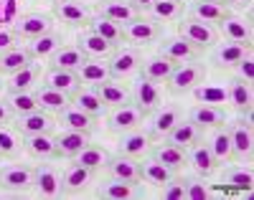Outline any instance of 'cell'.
<instances>
[{"mask_svg": "<svg viewBox=\"0 0 254 200\" xmlns=\"http://www.w3.org/2000/svg\"><path fill=\"white\" fill-rule=\"evenodd\" d=\"M44 86L56 89V92H64L66 97H71L76 89H81V79H79L76 71H66V69H56V66H51V69L44 74Z\"/></svg>", "mask_w": 254, "mask_h": 200, "instance_id": "4316f807", "label": "cell"}, {"mask_svg": "<svg viewBox=\"0 0 254 200\" xmlns=\"http://www.w3.org/2000/svg\"><path fill=\"white\" fill-rule=\"evenodd\" d=\"M198 140H203V129L196 124V122H190V119H181L171 132H168V137L165 142H171L181 150H188L190 145H196Z\"/></svg>", "mask_w": 254, "mask_h": 200, "instance_id": "83f0119b", "label": "cell"}, {"mask_svg": "<svg viewBox=\"0 0 254 200\" xmlns=\"http://www.w3.org/2000/svg\"><path fill=\"white\" fill-rule=\"evenodd\" d=\"M94 92H97V97L102 99V104L107 109H117V106H125V104H132L130 89H127L125 84H120V81H115V79H107V81L97 84Z\"/></svg>", "mask_w": 254, "mask_h": 200, "instance_id": "ffe728a7", "label": "cell"}, {"mask_svg": "<svg viewBox=\"0 0 254 200\" xmlns=\"http://www.w3.org/2000/svg\"><path fill=\"white\" fill-rule=\"evenodd\" d=\"M107 172L110 177H120V180H140V162L135 157H127V154H115V157L107 160Z\"/></svg>", "mask_w": 254, "mask_h": 200, "instance_id": "1f68e13d", "label": "cell"}, {"mask_svg": "<svg viewBox=\"0 0 254 200\" xmlns=\"http://www.w3.org/2000/svg\"><path fill=\"white\" fill-rule=\"evenodd\" d=\"M226 99L229 104L237 109L239 114H249L252 112V104H254V92H252V84L234 76L226 86Z\"/></svg>", "mask_w": 254, "mask_h": 200, "instance_id": "603a6c76", "label": "cell"}, {"mask_svg": "<svg viewBox=\"0 0 254 200\" xmlns=\"http://www.w3.org/2000/svg\"><path fill=\"white\" fill-rule=\"evenodd\" d=\"M76 46L81 49V53L87 58H97V61H107L117 46H112L110 41H104L102 36H97L94 31H84L76 38Z\"/></svg>", "mask_w": 254, "mask_h": 200, "instance_id": "44dd1931", "label": "cell"}, {"mask_svg": "<svg viewBox=\"0 0 254 200\" xmlns=\"http://www.w3.org/2000/svg\"><path fill=\"white\" fill-rule=\"evenodd\" d=\"M0 188L8 193H26L33 188V167L3 165L0 167Z\"/></svg>", "mask_w": 254, "mask_h": 200, "instance_id": "9a60e30c", "label": "cell"}, {"mask_svg": "<svg viewBox=\"0 0 254 200\" xmlns=\"http://www.w3.org/2000/svg\"><path fill=\"white\" fill-rule=\"evenodd\" d=\"M89 31H94L104 41H110L112 46H120V43H122V23H115V20H107L102 15H94L89 20Z\"/></svg>", "mask_w": 254, "mask_h": 200, "instance_id": "7dc6e473", "label": "cell"}, {"mask_svg": "<svg viewBox=\"0 0 254 200\" xmlns=\"http://www.w3.org/2000/svg\"><path fill=\"white\" fill-rule=\"evenodd\" d=\"M190 92H193V99H196L198 104L221 106L224 101H229V99H226V89H224V86H203V84H198L196 89H190Z\"/></svg>", "mask_w": 254, "mask_h": 200, "instance_id": "f907efd6", "label": "cell"}, {"mask_svg": "<svg viewBox=\"0 0 254 200\" xmlns=\"http://www.w3.org/2000/svg\"><path fill=\"white\" fill-rule=\"evenodd\" d=\"M173 175H176L173 170H168L165 165H160L155 160H142L140 162V180L147 183V185H165Z\"/></svg>", "mask_w": 254, "mask_h": 200, "instance_id": "7bdbcfd3", "label": "cell"}, {"mask_svg": "<svg viewBox=\"0 0 254 200\" xmlns=\"http://www.w3.org/2000/svg\"><path fill=\"white\" fill-rule=\"evenodd\" d=\"M13 119V112H10V106L5 101H0V124H8Z\"/></svg>", "mask_w": 254, "mask_h": 200, "instance_id": "9f6ffc18", "label": "cell"}, {"mask_svg": "<svg viewBox=\"0 0 254 200\" xmlns=\"http://www.w3.org/2000/svg\"><path fill=\"white\" fill-rule=\"evenodd\" d=\"M252 49V43H237V41H226V43H216L214 51H211V63H216L219 69H229V66H237L244 53Z\"/></svg>", "mask_w": 254, "mask_h": 200, "instance_id": "7402d4cb", "label": "cell"}, {"mask_svg": "<svg viewBox=\"0 0 254 200\" xmlns=\"http://www.w3.org/2000/svg\"><path fill=\"white\" fill-rule=\"evenodd\" d=\"M59 145V157H76V154L89 145V132H74V129H64L56 137Z\"/></svg>", "mask_w": 254, "mask_h": 200, "instance_id": "f1b7e54d", "label": "cell"}, {"mask_svg": "<svg viewBox=\"0 0 254 200\" xmlns=\"http://www.w3.org/2000/svg\"><path fill=\"white\" fill-rule=\"evenodd\" d=\"M229 140H231V152L234 160H252L254 154V135H252V112L249 114H239L237 122H231L229 127Z\"/></svg>", "mask_w": 254, "mask_h": 200, "instance_id": "277c9868", "label": "cell"}, {"mask_svg": "<svg viewBox=\"0 0 254 200\" xmlns=\"http://www.w3.org/2000/svg\"><path fill=\"white\" fill-rule=\"evenodd\" d=\"M145 122V117L140 114V109L135 104H125V106H117L107 114V129L110 132H130V129H137L140 124Z\"/></svg>", "mask_w": 254, "mask_h": 200, "instance_id": "2e32d148", "label": "cell"}, {"mask_svg": "<svg viewBox=\"0 0 254 200\" xmlns=\"http://www.w3.org/2000/svg\"><path fill=\"white\" fill-rule=\"evenodd\" d=\"M5 104L10 106V112H13L15 117H18V114H28V112H33V109H38L36 92H8Z\"/></svg>", "mask_w": 254, "mask_h": 200, "instance_id": "681fc988", "label": "cell"}, {"mask_svg": "<svg viewBox=\"0 0 254 200\" xmlns=\"http://www.w3.org/2000/svg\"><path fill=\"white\" fill-rule=\"evenodd\" d=\"M160 188H163V193H160V195H163L165 200H183V198H186L183 177H176V175H173L171 180H168L165 185H160Z\"/></svg>", "mask_w": 254, "mask_h": 200, "instance_id": "f5cc1de1", "label": "cell"}, {"mask_svg": "<svg viewBox=\"0 0 254 200\" xmlns=\"http://www.w3.org/2000/svg\"><path fill=\"white\" fill-rule=\"evenodd\" d=\"M186 165H190L196 170V175H201V177L214 175L216 167H219V162L214 160V154H211V150L203 140H198L196 145H190L186 150Z\"/></svg>", "mask_w": 254, "mask_h": 200, "instance_id": "e0dca14e", "label": "cell"}, {"mask_svg": "<svg viewBox=\"0 0 254 200\" xmlns=\"http://www.w3.org/2000/svg\"><path fill=\"white\" fill-rule=\"evenodd\" d=\"M18 41H20V38H18V33H15L13 28H0V53L15 49Z\"/></svg>", "mask_w": 254, "mask_h": 200, "instance_id": "11a10c76", "label": "cell"}, {"mask_svg": "<svg viewBox=\"0 0 254 200\" xmlns=\"http://www.w3.org/2000/svg\"><path fill=\"white\" fill-rule=\"evenodd\" d=\"M226 3L237 5V8H249V5H252V0H226Z\"/></svg>", "mask_w": 254, "mask_h": 200, "instance_id": "680465c9", "label": "cell"}, {"mask_svg": "<svg viewBox=\"0 0 254 200\" xmlns=\"http://www.w3.org/2000/svg\"><path fill=\"white\" fill-rule=\"evenodd\" d=\"M206 3H226V0H206ZM229 5V3H226Z\"/></svg>", "mask_w": 254, "mask_h": 200, "instance_id": "91938a15", "label": "cell"}, {"mask_svg": "<svg viewBox=\"0 0 254 200\" xmlns=\"http://www.w3.org/2000/svg\"><path fill=\"white\" fill-rule=\"evenodd\" d=\"M178 36L186 38L188 43H193V46H198V49H211L219 43V31L211 23H203V20H198L193 15L178 18Z\"/></svg>", "mask_w": 254, "mask_h": 200, "instance_id": "3957f363", "label": "cell"}, {"mask_svg": "<svg viewBox=\"0 0 254 200\" xmlns=\"http://www.w3.org/2000/svg\"><path fill=\"white\" fill-rule=\"evenodd\" d=\"M163 38V23L153 18H132L122 23V41L125 43H132V46H147V43H155Z\"/></svg>", "mask_w": 254, "mask_h": 200, "instance_id": "7a4b0ae2", "label": "cell"}, {"mask_svg": "<svg viewBox=\"0 0 254 200\" xmlns=\"http://www.w3.org/2000/svg\"><path fill=\"white\" fill-rule=\"evenodd\" d=\"M190 122H196L201 129L206 127H224L226 124V112L221 106H211V104H196L193 109H190V114H188Z\"/></svg>", "mask_w": 254, "mask_h": 200, "instance_id": "d6a6232c", "label": "cell"}, {"mask_svg": "<svg viewBox=\"0 0 254 200\" xmlns=\"http://www.w3.org/2000/svg\"><path fill=\"white\" fill-rule=\"evenodd\" d=\"M28 63H33L28 49L15 46V49H10L5 53H0V76H10V74H15L20 69H26Z\"/></svg>", "mask_w": 254, "mask_h": 200, "instance_id": "ab89813d", "label": "cell"}, {"mask_svg": "<svg viewBox=\"0 0 254 200\" xmlns=\"http://www.w3.org/2000/svg\"><path fill=\"white\" fill-rule=\"evenodd\" d=\"M69 104L76 106L79 112H84V114H92L94 119L107 112V106L102 104V99L97 97L94 89H76V92L69 97Z\"/></svg>", "mask_w": 254, "mask_h": 200, "instance_id": "f546056e", "label": "cell"}, {"mask_svg": "<svg viewBox=\"0 0 254 200\" xmlns=\"http://www.w3.org/2000/svg\"><path fill=\"white\" fill-rule=\"evenodd\" d=\"M13 129H18L20 135H54L56 129V119L54 114L44 112V109H33L28 114H18L13 122Z\"/></svg>", "mask_w": 254, "mask_h": 200, "instance_id": "30bf717a", "label": "cell"}, {"mask_svg": "<svg viewBox=\"0 0 254 200\" xmlns=\"http://www.w3.org/2000/svg\"><path fill=\"white\" fill-rule=\"evenodd\" d=\"M76 74H79L81 84H92V86H97V84H102V81L112 79L110 66L104 63V61H97V58H87V61H84L79 69H76Z\"/></svg>", "mask_w": 254, "mask_h": 200, "instance_id": "60d3db41", "label": "cell"}, {"mask_svg": "<svg viewBox=\"0 0 254 200\" xmlns=\"http://www.w3.org/2000/svg\"><path fill=\"white\" fill-rule=\"evenodd\" d=\"M107 160H110V152L104 150V147H99V145H92V142L74 157V162L89 167L92 172H97L99 167H104V165H107Z\"/></svg>", "mask_w": 254, "mask_h": 200, "instance_id": "bcb514c9", "label": "cell"}, {"mask_svg": "<svg viewBox=\"0 0 254 200\" xmlns=\"http://www.w3.org/2000/svg\"><path fill=\"white\" fill-rule=\"evenodd\" d=\"M84 61H87V56L81 53L79 46H61L51 56V66H56V69H66V71H76Z\"/></svg>", "mask_w": 254, "mask_h": 200, "instance_id": "ee69618b", "label": "cell"}, {"mask_svg": "<svg viewBox=\"0 0 254 200\" xmlns=\"http://www.w3.org/2000/svg\"><path fill=\"white\" fill-rule=\"evenodd\" d=\"M183 119V109L178 104H160L155 112L150 114V124H147V135H150L153 142H160L168 137L178 122Z\"/></svg>", "mask_w": 254, "mask_h": 200, "instance_id": "8992f818", "label": "cell"}, {"mask_svg": "<svg viewBox=\"0 0 254 200\" xmlns=\"http://www.w3.org/2000/svg\"><path fill=\"white\" fill-rule=\"evenodd\" d=\"M188 15H193L198 20H203V23H221V20H226L231 15V8L226 3H206V0H193L190 5H186Z\"/></svg>", "mask_w": 254, "mask_h": 200, "instance_id": "d4e9b609", "label": "cell"}, {"mask_svg": "<svg viewBox=\"0 0 254 200\" xmlns=\"http://www.w3.org/2000/svg\"><path fill=\"white\" fill-rule=\"evenodd\" d=\"M206 74H208V69H206V63H201V61L178 63L173 69V74L168 76V81H165L168 84V94H171V97L188 94L190 89H196L198 84L206 81Z\"/></svg>", "mask_w": 254, "mask_h": 200, "instance_id": "6da1fadb", "label": "cell"}, {"mask_svg": "<svg viewBox=\"0 0 254 200\" xmlns=\"http://www.w3.org/2000/svg\"><path fill=\"white\" fill-rule=\"evenodd\" d=\"M56 124H61L64 129H74V132H89L92 135V129H94V124H97V119L92 117V114H84V112H79L76 106H66L64 112L59 114V122Z\"/></svg>", "mask_w": 254, "mask_h": 200, "instance_id": "d590c367", "label": "cell"}, {"mask_svg": "<svg viewBox=\"0 0 254 200\" xmlns=\"http://www.w3.org/2000/svg\"><path fill=\"white\" fill-rule=\"evenodd\" d=\"M201 53H203V49L193 46V43H188L181 36L160 38V43H158V56L173 61L176 66L178 63H188V61H201Z\"/></svg>", "mask_w": 254, "mask_h": 200, "instance_id": "5b68a950", "label": "cell"}, {"mask_svg": "<svg viewBox=\"0 0 254 200\" xmlns=\"http://www.w3.org/2000/svg\"><path fill=\"white\" fill-rule=\"evenodd\" d=\"M23 152L31 154L33 160L49 162V160H56L59 157V145H56V137L54 135H26Z\"/></svg>", "mask_w": 254, "mask_h": 200, "instance_id": "d6986e66", "label": "cell"}, {"mask_svg": "<svg viewBox=\"0 0 254 200\" xmlns=\"http://www.w3.org/2000/svg\"><path fill=\"white\" fill-rule=\"evenodd\" d=\"M23 152V140H20V132L10 129L8 124H0V157L13 160Z\"/></svg>", "mask_w": 254, "mask_h": 200, "instance_id": "f6af8a7d", "label": "cell"}, {"mask_svg": "<svg viewBox=\"0 0 254 200\" xmlns=\"http://www.w3.org/2000/svg\"><path fill=\"white\" fill-rule=\"evenodd\" d=\"M147 152H150V160L165 165L168 170H173V172H178V170L186 167V150H181V147H176L171 142L150 145V150H147Z\"/></svg>", "mask_w": 254, "mask_h": 200, "instance_id": "484cf974", "label": "cell"}, {"mask_svg": "<svg viewBox=\"0 0 254 200\" xmlns=\"http://www.w3.org/2000/svg\"><path fill=\"white\" fill-rule=\"evenodd\" d=\"M36 99H38V109H44L49 114H61L64 109L69 106V97L64 92H56V89H49L41 84L36 89Z\"/></svg>", "mask_w": 254, "mask_h": 200, "instance_id": "e575fe53", "label": "cell"}, {"mask_svg": "<svg viewBox=\"0 0 254 200\" xmlns=\"http://www.w3.org/2000/svg\"><path fill=\"white\" fill-rule=\"evenodd\" d=\"M130 94H132V104L140 109V114L142 117H150L155 109L163 104V92H160V86L153 84V81H147V79H137L135 86L130 89Z\"/></svg>", "mask_w": 254, "mask_h": 200, "instance_id": "9c48e42d", "label": "cell"}, {"mask_svg": "<svg viewBox=\"0 0 254 200\" xmlns=\"http://www.w3.org/2000/svg\"><path fill=\"white\" fill-rule=\"evenodd\" d=\"M94 198H104V200H140V198H145V190H142L140 180L132 183V180L110 177V180H104L102 185H97Z\"/></svg>", "mask_w": 254, "mask_h": 200, "instance_id": "ba28073f", "label": "cell"}, {"mask_svg": "<svg viewBox=\"0 0 254 200\" xmlns=\"http://www.w3.org/2000/svg\"><path fill=\"white\" fill-rule=\"evenodd\" d=\"M33 188L38 190L41 198H61L64 185H61V172L56 165H38L33 167Z\"/></svg>", "mask_w": 254, "mask_h": 200, "instance_id": "5bb4252c", "label": "cell"}, {"mask_svg": "<svg viewBox=\"0 0 254 200\" xmlns=\"http://www.w3.org/2000/svg\"><path fill=\"white\" fill-rule=\"evenodd\" d=\"M38 81H41V66L38 63H28L26 69L10 74L5 86H8V92H31Z\"/></svg>", "mask_w": 254, "mask_h": 200, "instance_id": "f35d334b", "label": "cell"}, {"mask_svg": "<svg viewBox=\"0 0 254 200\" xmlns=\"http://www.w3.org/2000/svg\"><path fill=\"white\" fill-rule=\"evenodd\" d=\"M206 145H208L211 154H214V160L219 165L234 160V152H231V140H229V129L226 127H214V132H211V137L206 140Z\"/></svg>", "mask_w": 254, "mask_h": 200, "instance_id": "836d02e7", "label": "cell"}, {"mask_svg": "<svg viewBox=\"0 0 254 200\" xmlns=\"http://www.w3.org/2000/svg\"><path fill=\"white\" fill-rule=\"evenodd\" d=\"M221 33L229 38V41H237V43H252V20H244V18H237L231 13L226 20L219 23Z\"/></svg>", "mask_w": 254, "mask_h": 200, "instance_id": "8d00e7d4", "label": "cell"}, {"mask_svg": "<svg viewBox=\"0 0 254 200\" xmlns=\"http://www.w3.org/2000/svg\"><path fill=\"white\" fill-rule=\"evenodd\" d=\"M176 69V63L173 61H168L163 56H153V58H147L140 63V76L147 79V81H153V84H165L168 76L173 74Z\"/></svg>", "mask_w": 254, "mask_h": 200, "instance_id": "4dcf8cb0", "label": "cell"}, {"mask_svg": "<svg viewBox=\"0 0 254 200\" xmlns=\"http://www.w3.org/2000/svg\"><path fill=\"white\" fill-rule=\"evenodd\" d=\"M237 69H239V79H244V81H249L252 84V79H254V58H252V49L244 53V58L237 63Z\"/></svg>", "mask_w": 254, "mask_h": 200, "instance_id": "db71d44e", "label": "cell"}, {"mask_svg": "<svg viewBox=\"0 0 254 200\" xmlns=\"http://www.w3.org/2000/svg\"><path fill=\"white\" fill-rule=\"evenodd\" d=\"M51 3H56V0H51Z\"/></svg>", "mask_w": 254, "mask_h": 200, "instance_id": "6125c7cd", "label": "cell"}, {"mask_svg": "<svg viewBox=\"0 0 254 200\" xmlns=\"http://www.w3.org/2000/svg\"><path fill=\"white\" fill-rule=\"evenodd\" d=\"M140 63H142V53L137 49H115V53L107 58L112 79H127V76L137 74Z\"/></svg>", "mask_w": 254, "mask_h": 200, "instance_id": "4fadbf2b", "label": "cell"}, {"mask_svg": "<svg viewBox=\"0 0 254 200\" xmlns=\"http://www.w3.org/2000/svg\"><path fill=\"white\" fill-rule=\"evenodd\" d=\"M130 3H132L137 10H147V8H150V5L155 3V0H130Z\"/></svg>", "mask_w": 254, "mask_h": 200, "instance_id": "6f0895ef", "label": "cell"}, {"mask_svg": "<svg viewBox=\"0 0 254 200\" xmlns=\"http://www.w3.org/2000/svg\"><path fill=\"white\" fill-rule=\"evenodd\" d=\"M183 188H186V198L188 200H206L211 193H208V185L201 175H183Z\"/></svg>", "mask_w": 254, "mask_h": 200, "instance_id": "816d5d0a", "label": "cell"}, {"mask_svg": "<svg viewBox=\"0 0 254 200\" xmlns=\"http://www.w3.org/2000/svg\"><path fill=\"white\" fill-rule=\"evenodd\" d=\"M153 140L147 132H140V129H130V132H122V137L117 142V154H127V157H142V154L150 150Z\"/></svg>", "mask_w": 254, "mask_h": 200, "instance_id": "cb8c5ba5", "label": "cell"}, {"mask_svg": "<svg viewBox=\"0 0 254 200\" xmlns=\"http://www.w3.org/2000/svg\"><path fill=\"white\" fill-rule=\"evenodd\" d=\"M51 15L71 28L89 26V20H92L89 8L79 3V0H56V3H51Z\"/></svg>", "mask_w": 254, "mask_h": 200, "instance_id": "8fae6325", "label": "cell"}, {"mask_svg": "<svg viewBox=\"0 0 254 200\" xmlns=\"http://www.w3.org/2000/svg\"><path fill=\"white\" fill-rule=\"evenodd\" d=\"M153 20L158 23H168V20H178L186 13V3L183 0H155V3L147 8Z\"/></svg>", "mask_w": 254, "mask_h": 200, "instance_id": "74e56055", "label": "cell"}, {"mask_svg": "<svg viewBox=\"0 0 254 200\" xmlns=\"http://www.w3.org/2000/svg\"><path fill=\"white\" fill-rule=\"evenodd\" d=\"M0 89H3V81H0Z\"/></svg>", "mask_w": 254, "mask_h": 200, "instance_id": "94428289", "label": "cell"}, {"mask_svg": "<svg viewBox=\"0 0 254 200\" xmlns=\"http://www.w3.org/2000/svg\"><path fill=\"white\" fill-rule=\"evenodd\" d=\"M28 53H31V58H51L59 49H61V36L59 33H46V36H38V38H33L31 43H28Z\"/></svg>", "mask_w": 254, "mask_h": 200, "instance_id": "b9f144b4", "label": "cell"}, {"mask_svg": "<svg viewBox=\"0 0 254 200\" xmlns=\"http://www.w3.org/2000/svg\"><path fill=\"white\" fill-rule=\"evenodd\" d=\"M94 15L115 20V23H127V20L137 18L140 10L130 3V0H99V3H94Z\"/></svg>", "mask_w": 254, "mask_h": 200, "instance_id": "ac0fdd59", "label": "cell"}, {"mask_svg": "<svg viewBox=\"0 0 254 200\" xmlns=\"http://www.w3.org/2000/svg\"><path fill=\"white\" fill-rule=\"evenodd\" d=\"M221 183H224L226 188H231V190L242 193V190H252L254 175H252L249 167H226L224 175H221Z\"/></svg>", "mask_w": 254, "mask_h": 200, "instance_id": "c3c4849f", "label": "cell"}, {"mask_svg": "<svg viewBox=\"0 0 254 200\" xmlns=\"http://www.w3.org/2000/svg\"><path fill=\"white\" fill-rule=\"evenodd\" d=\"M54 15L51 13H23L20 18H15V23H13V31L18 33V38H26V41H33L38 36H46L54 31Z\"/></svg>", "mask_w": 254, "mask_h": 200, "instance_id": "52a82bcc", "label": "cell"}, {"mask_svg": "<svg viewBox=\"0 0 254 200\" xmlns=\"http://www.w3.org/2000/svg\"><path fill=\"white\" fill-rule=\"evenodd\" d=\"M94 180V172L89 167H84L79 162H71L66 170L61 172V185H64V195L66 198H76V195H84L87 188L92 185Z\"/></svg>", "mask_w": 254, "mask_h": 200, "instance_id": "7c38bea8", "label": "cell"}]
</instances>
